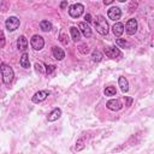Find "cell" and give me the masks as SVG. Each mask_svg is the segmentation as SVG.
I'll list each match as a JSON object with an SVG mask.
<instances>
[{
  "mask_svg": "<svg viewBox=\"0 0 154 154\" xmlns=\"http://www.w3.org/2000/svg\"><path fill=\"white\" fill-rule=\"evenodd\" d=\"M66 6H67V2H66V1H63V2L60 4V7H61V8H64V7H66Z\"/></svg>",
  "mask_w": 154,
  "mask_h": 154,
  "instance_id": "obj_30",
  "label": "cell"
},
{
  "mask_svg": "<svg viewBox=\"0 0 154 154\" xmlns=\"http://www.w3.org/2000/svg\"><path fill=\"white\" fill-rule=\"evenodd\" d=\"M40 28H41V30H43V31H51V30H52V23L48 22V20H42V22L40 23Z\"/></svg>",
  "mask_w": 154,
  "mask_h": 154,
  "instance_id": "obj_19",
  "label": "cell"
},
{
  "mask_svg": "<svg viewBox=\"0 0 154 154\" xmlns=\"http://www.w3.org/2000/svg\"><path fill=\"white\" fill-rule=\"evenodd\" d=\"M95 28L96 31L101 35H107L108 32V23L106 20V18L103 16H97L96 20H95Z\"/></svg>",
  "mask_w": 154,
  "mask_h": 154,
  "instance_id": "obj_2",
  "label": "cell"
},
{
  "mask_svg": "<svg viewBox=\"0 0 154 154\" xmlns=\"http://www.w3.org/2000/svg\"><path fill=\"white\" fill-rule=\"evenodd\" d=\"M106 107H107L108 109H111V111H119V109L123 107V105H122L120 100H118V99H112V100L107 101Z\"/></svg>",
  "mask_w": 154,
  "mask_h": 154,
  "instance_id": "obj_9",
  "label": "cell"
},
{
  "mask_svg": "<svg viewBox=\"0 0 154 154\" xmlns=\"http://www.w3.org/2000/svg\"><path fill=\"white\" fill-rule=\"evenodd\" d=\"M48 91L47 90H40V91H37V93H35L34 94V96H32V102H35V103H38V102H42L43 100H46V97L48 96Z\"/></svg>",
  "mask_w": 154,
  "mask_h": 154,
  "instance_id": "obj_10",
  "label": "cell"
},
{
  "mask_svg": "<svg viewBox=\"0 0 154 154\" xmlns=\"http://www.w3.org/2000/svg\"><path fill=\"white\" fill-rule=\"evenodd\" d=\"M90 18H91V17H90V14H85V17H84V19H85V22H88V23H89V22L91 20Z\"/></svg>",
  "mask_w": 154,
  "mask_h": 154,
  "instance_id": "obj_29",
  "label": "cell"
},
{
  "mask_svg": "<svg viewBox=\"0 0 154 154\" xmlns=\"http://www.w3.org/2000/svg\"><path fill=\"white\" fill-rule=\"evenodd\" d=\"M103 52H105V54H106L108 58H112V59H116V58L122 57L120 51H119L118 48H116V47H106Z\"/></svg>",
  "mask_w": 154,
  "mask_h": 154,
  "instance_id": "obj_7",
  "label": "cell"
},
{
  "mask_svg": "<svg viewBox=\"0 0 154 154\" xmlns=\"http://www.w3.org/2000/svg\"><path fill=\"white\" fill-rule=\"evenodd\" d=\"M125 31L129 35H134L137 31V20L135 18H130L125 24Z\"/></svg>",
  "mask_w": 154,
  "mask_h": 154,
  "instance_id": "obj_6",
  "label": "cell"
},
{
  "mask_svg": "<svg viewBox=\"0 0 154 154\" xmlns=\"http://www.w3.org/2000/svg\"><path fill=\"white\" fill-rule=\"evenodd\" d=\"M107 16L112 20H118L122 17V11H120L119 7H111L107 12Z\"/></svg>",
  "mask_w": 154,
  "mask_h": 154,
  "instance_id": "obj_8",
  "label": "cell"
},
{
  "mask_svg": "<svg viewBox=\"0 0 154 154\" xmlns=\"http://www.w3.org/2000/svg\"><path fill=\"white\" fill-rule=\"evenodd\" d=\"M59 41L63 43V45H69V36H67V34L64 31V30H61L60 31V35H59Z\"/></svg>",
  "mask_w": 154,
  "mask_h": 154,
  "instance_id": "obj_20",
  "label": "cell"
},
{
  "mask_svg": "<svg viewBox=\"0 0 154 154\" xmlns=\"http://www.w3.org/2000/svg\"><path fill=\"white\" fill-rule=\"evenodd\" d=\"M0 72H1V77H2V81L5 84H10L13 81L14 72L10 65H7L5 63L0 64Z\"/></svg>",
  "mask_w": 154,
  "mask_h": 154,
  "instance_id": "obj_1",
  "label": "cell"
},
{
  "mask_svg": "<svg viewBox=\"0 0 154 154\" xmlns=\"http://www.w3.org/2000/svg\"><path fill=\"white\" fill-rule=\"evenodd\" d=\"M78 28H79V29H78L79 32H82L84 37H90V36H91V29H90V26H89L87 23H84V22L79 23V24H78Z\"/></svg>",
  "mask_w": 154,
  "mask_h": 154,
  "instance_id": "obj_11",
  "label": "cell"
},
{
  "mask_svg": "<svg viewBox=\"0 0 154 154\" xmlns=\"http://www.w3.org/2000/svg\"><path fill=\"white\" fill-rule=\"evenodd\" d=\"M116 43H117L119 47H122V48L129 47V43H128L125 40H123V38H117V40H116Z\"/></svg>",
  "mask_w": 154,
  "mask_h": 154,
  "instance_id": "obj_23",
  "label": "cell"
},
{
  "mask_svg": "<svg viewBox=\"0 0 154 154\" xmlns=\"http://www.w3.org/2000/svg\"><path fill=\"white\" fill-rule=\"evenodd\" d=\"M112 2H113L112 0H107V1L105 0V1H103V4H105V5H109V4H112Z\"/></svg>",
  "mask_w": 154,
  "mask_h": 154,
  "instance_id": "obj_31",
  "label": "cell"
},
{
  "mask_svg": "<svg viewBox=\"0 0 154 154\" xmlns=\"http://www.w3.org/2000/svg\"><path fill=\"white\" fill-rule=\"evenodd\" d=\"M54 70H55V66H54V65H46L45 72H46L47 75H49V73H52Z\"/></svg>",
  "mask_w": 154,
  "mask_h": 154,
  "instance_id": "obj_25",
  "label": "cell"
},
{
  "mask_svg": "<svg viewBox=\"0 0 154 154\" xmlns=\"http://www.w3.org/2000/svg\"><path fill=\"white\" fill-rule=\"evenodd\" d=\"M88 51H89V48H88L87 45H81V46H79V52H81V53L85 54V53H88Z\"/></svg>",
  "mask_w": 154,
  "mask_h": 154,
  "instance_id": "obj_26",
  "label": "cell"
},
{
  "mask_svg": "<svg viewBox=\"0 0 154 154\" xmlns=\"http://www.w3.org/2000/svg\"><path fill=\"white\" fill-rule=\"evenodd\" d=\"M17 47H18L19 51H23V52L28 48V40H26L25 36L22 35V36L18 37V40H17Z\"/></svg>",
  "mask_w": 154,
  "mask_h": 154,
  "instance_id": "obj_12",
  "label": "cell"
},
{
  "mask_svg": "<svg viewBox=\"0 0 154 154\" xmlns=\"http://www.w3.org/2000/svg\"><path fill=\"white\" fill-rule=\"evenodd\" d=\"M60 116H61V109H60V108H54V109L48 114L47 119H48V122H55L57 119L60 118Z\"/></svg>",
  "mask_w": 154,
  "mask_h": 154,
  "instance_id": "obj_13",
  "label": "cell"
},
{
  "mask_svg": "<svg viewBox=\"0 0 154 154\" xmlns=\"http://www.w3.org/2000/svg\"><path fill=\"white\" fill-rule=\"evenodd\" d=\"M91 59H93V61H96V63L101 61V59H102V54H101V52L97 51V49H95V51L91 53Z\"/></svg>",
  "mask_w": 154,
  "mask_h": 154,
  "instance_id": "obj_21",
  "label": "cell"
},
{
  "mask_svg": "<svg viewBox=\"0 0 154 154\" xmlns=\"http://www.w3.org/2000/svg\"><path fill=\"white\" fill-rule=\"evenodd\" d=\"M35 69H36V71H38V72H41V73L45 72V70H43V67H42V64H40V63H36V64H35Z\"/></svg>",
  "mask_w": 154,
  "mask_h": 154,
  "instance_id": "obj_27",
  "label": "cell"
},
{
  "mask_svg": "<svg viewBox=\"0 0 154 154\" xmlns=\"http://www.w3.org/2000/svg\"><path fill=\"white\" fill-rule=\"evenodd\" d=\"M118 83H119V87H120V89H122L123 93H126L129 90V82H128V79L125 77H123V76L119 77Z\"/></svg>",
  "mask_w": 154,
  "mask_h": 154,
  "instance_id": "obj_16",
  "label": "cell"
},
{
  "mask_svg": "<svg viewBox=\"0 0 154 154\" xmlns=\"http://www.w3.org/2000/svg\"><path fill=\"white\" fill-rule=\"evenodd\" d=\"M112 31H113V34L116 35V36H120L123 32H124V25H123V23H116L113 26H112Z\"/></svg>",
  "mask_w": 154,
  "mask_h": 154,
  "instance_id": "obj_15",
  "label": "cell"
},
{
  "mask_svg": "<svg viewBox=\"0 0 154 154\" xmlns=\"http://www.w3.org/2000/svg\"><path fill=\"white\" fill-rule=\"evenodd\" d=\"M83 148H84V138H79L76 142V149L77 150H82Z\"/></svg>",
  "mask_w": 154,
  "mask_h": 154,
  "instance_id": "obj_24",
  "label": "cell"
},
{
  "mask_svg": "<svg viewBox=\"0 0 154 154\" xmlns=\"http://www.w3.org/2000/svg\"><path fill=\"white\" fill-rule=\"evenodd\" d=\"M105 95L106 96H113V95H116V88L114 87H107L105 89Z\"/></svg>",
  "mask_w": 154,
  "mask_h": 154,
  "instance_id": "obj_22",
  "label": "cell"
},
{
  "mask_svg": "<svg viewBox=\"0 0 154 154\" xmlns=\"http://www.w3.org/2000/svg\"><path fill=\"white\" fill-rule=\"evenodd\" d=\"M19 63H20V66H22V67H24V69H29V67H30L29 55H28L26 53H23V54H22V57H20Z\"/></svg>",
  "mask_w": 154,
  "mask_h": 154,
  "instance_id": "obj_17",
  "label": "cell"
},
{
  "mask_svg": "<svg viewBox=\"0 0 154 154\" xmlns=\"http://www.w3.org/2000/svg\"><path fill=\"white\" fill-rule=\"evenodd\" d=\"M70 32H71V37H72V40L75 42H77V41L81 40V32H79V30L76 26H71L70 28Z\"/></svg>",
  "mask_w": 154,
  "mask_h": 154,
  "instance_id": "obj_18",
  "label": "cell"
},
{
  "mask_svg": "<svg viewBox=\"0 0 154 154\" xmlns=\"http://www.w3.org/2000/svg\"><path fill=\"white\" fill-rule=\"evenodd\" d=\"M5 25H6V29L8 31H14L16 29H18L19 26V19L17 17H8L5 22Z\"/></svg>",
  "mask_w": 154,
  "mask_h": 154,
  "instance_id": "obj_5",
  "label": "cell"
},
{
  "mask_svg": "<svg viewBox=\"0 0 154 154\" xmlns=\"http://www.w3.org/2000/svg\"><path fill=\"white\" fill-rule=\"evenodd\" d=\"M84 11V6L82 4H73L69 7V14L72 17V18H78Z\"/></svg>",
  "mask_w": 154,
  "mask_h": 154,
  "instance_id": "obj_3",
  "label": "cell"
},
{
  "mask_svg": "<svg viewBox=\"0 0 154 154\" xmlns=\"http://www.w3.org/2000/svg\"><path fill=\"white\" fill-rule=\"evenodd\" d=\"M30 45H31V47H32L35 51H40V49H42L43 46H45V40H43L42 36H40V35H34V36L31 37V40H30Z\"/></svg>",
  "mask_w": 154,
  "mask_h": 154,
  "instance_id": "obj_4",
  "label": "cell"
},
{
  "mask_svg": "<svg viewBox=\"0 0 154 154\" xmlns=\"http://www.w3.org/2000/svg\"><path fill=\"white\" fill-rule=\"evenodd\" d=\"M4 46H5V35L0 30V47H4Z\"/></svg>",
  "mask_w": 154,
  "mask_h": 154,
  "instance_id": "obj_28",
  "label": "cell"
},
{
  "mask_svg": "<svg viewBox=\"0 0 154 154\" xmlns=\"http://www.w3.org/2000/svg\"><path fill=\"white\" fill-rule=\"evenodd\" d=\"M52 53H53V57L57 59V60H63L65 58V53L61 48L59 47H53L52 48Z\"/></svg>",
  "mask_w": 154,
  "mask_h": 154,
  "instance_id": "obj_14",
  "label": "cell"
}]
</instances>
